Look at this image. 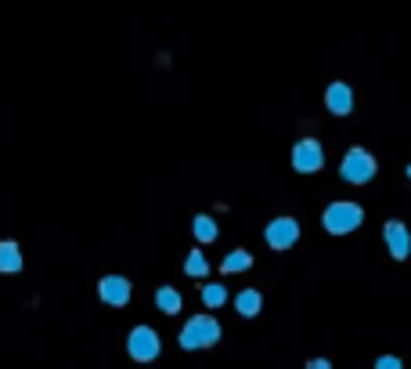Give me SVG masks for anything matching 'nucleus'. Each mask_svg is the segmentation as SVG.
I'll return each instance as SVG.
<instances>
[{
	"label": "nucleus",
	"mask_w": 411,
	"mask_h": 369,
	"mask_svg": "<svg viewBox=\"0 0 411 369\" xmlns=\"http://www.w3.org/2000/svg\"><path fill=\"white\" fill-rule=\"evenodd\" d=\"M386 243H390L393 257H407V232H404L400 221H390V225H386Z\"/></svg>",
	"instance_id": "obj_9"
},
{
	"label": "nucleus",
	"mask_w": 411,
	"mask_h": 369,
	"mask_svg": "<svg viewBox=\"0 0 411 369\" xmlns=\"http://www.w3.org/2000/svg\"><path fill=\"white\" fill-rule=\"evenodd\" d=\"M184 272H188V276H206V257H202V253H192Z\"/></svg>",
	"instance_id": "obj_15"
},
{
	"label": "nucleus",
	"mask_w": 411,
	"mask_h": 369,
	"mask_svg": "<svg viewBox=\"0 0 411 369\" xmlns=\"http://www.w3.org/2000/svg\"><path fill=\"white\" fill-rule=\"evenodd\" d=\"M195 236H199L202 243H213V239H217V225H213L209 218H195Z\"/></svg>",
	"instance_id": "obj_14"
},
{
	"label": "nucleus",
	"mask_w": 411,
	"mask_h": 369,
	"mask_svg": "<svg viewBox=\"0 0 411 369\" xmlns=\"http://www.w3.org/2000/svg\"><path fill=\"white\" fill-rule=\"evenodd\" d=\"M217 337H220L217 319H209V315H195V319L184 326V333H181V344H184L188 351H195V348H209V344H217Z\"/></svg>",
	"instance_id": "obj_1"
},
{
	"label": "nucleus",
	"mask_w": 411,
	"mask_h": 369,
	"mask_svg": "<svg viewBox=\"0 0 411 369\" xmlns=\"http://www.w3.org/2000/svg\"><path fill=\"white\" fill-rule=\"evenodd\" d=\"M22 268V253H19V243H0V272H19Z\"/></svg>",
	"instance_id": "obj_10"
},
{
	"label": "nucleus",
	"mask_w": 411,
	"mask_h": 369,
	"mask_svg": "<svg viewBox=\"0 0 411 369\" xmlns=\"http://www.w3.org/2000/svg\"><path fill=\"white\" fill-rule=\"evenodd\" d=\"M407 178H411V167H407Z\"/></svg>",
	"instance_id": "obj_17"
},
{
	"label": "nucleus",
	"mask_w": 411,
	"mask_h": 369,
	"mask_svg": "<svg viewBox=\"0 0 411 369\" xmlns=\"http://www.w3.org/2000/svg\"><path fill=\"white\" fill-rule=\"evenodd\" d=\"M325 160H321V145L314 141V138H303L300 145H296V152H292V167H296V171H318Z\"/></svg>",
	"instance_id": "obj_6"
},
{
	"label": "nucleus",
	"mask_w": 411,
	"mask_h": 369,
	"mask_svg": "<svg viewBox=\"0 0 411 369\" xmlns=\"http://www.w3.org/2000/svg\"><path fill=\"white\" fill-rule=\"evenodd\" d=\"M202 297H206V304H220V300H224V290H220V286H206Z\"/></svg>",
	"instance_id": "obj_16"
},
{
	"label": "nucleus",
	"mask_w": 411,
	"mask_h": 369,
	"mask_svg": "<svg viewBox=\"0 0 411 369\" xmlns=\"http://www.w3.org/2000/svg\"><path fill=\"white\" fill-rule=\"evenodd\" d=\"M101 300H108V304H127V300H130V283L120 279V276L101 279Z\"/></svg>",
	"instance_id": "obj_7"
},
{
	"label": "nucleus",
	"mask_w": 411,
	"mask_h": 369,
	"mask_svg": "<svg viewBox=\"0 0 411 369\" xmlns=\"http://www.w3.org/2000/svg\"><path fill=\"white\" fill-rule=\"evenodd\" d=\"M127 348H130V355H134L137 362H152V358L159 355V337H155V330H148V326H137V330L130 333Z\"/></svg>",
	"instance_id": "obj_4"
},
{
	"label": "nucleus",
	"mask_w": 411,
	"mask_h": 369,
	"mask_svg": "<svg viewBox=\"0 0 411 369\" xmlns=\"http://www.w3.org/2000/svg\"><path fill=\"white\" fill-rule=\"evenodd\" d=\"M239 311H242V315H256V311H260V293H256V290L239 293Z\"/></svg>",
	"instance_id": "obj_13"
},
{
	"label": "nucleus",
	"mask_w": 411,
	"mask_h": 369,
	"mask_svg": "<svg viewBox=\"0 0 411 369\" xmlns=\"http://www.w3.org/2000/svg\"><path fill=\"white\" fill-rule=\"evenodd\" d=\"M249 268V253L246 250H234L224 257V272H246Z\"/></svg>",
	"instance_id": "obj_11"
},
{
	"label": "nucleus",
	"mask_w": 411,
	"mask_h": 369,
	"mask_svg": "<svg viewBox=\"0 0 411 369\" xmlns=\"http://www.w3.org/2000/svg\"><path fill=\"white\" fill-rule=\"evenodd\" d=\"M325 101H328V109H332V113L346 116V113H350V87H346V84H332L328 94H325Z\"/></svg>",
	"instance_id": "obj_8"
},
{
	"label": "nucleus",
	"mask_w": 411,
	"mask_h": 369,
	"mask_svg": "<svg viewBox=\"0 0 411 369\" xmlns=\"http://www.w3.org/2000/svg\"><path fill=\"white\" fill-rule=\"evenodd\" d=\"M159 308L170 311V315H173V311H181V293H177V290H170V286H162V290H159Z\"/></svg>",
	"instance_id": "obj_12"
},
{
	"label": "nucleus",
	"mask_w": 411,
	"mask_h": 369,
	"mask_svg": "<svg viewBox=\"0 0 411 369\" xmlns=\"http://www.w3.org/2000/svg\"><path fill=\"white\" fill-rule=\"evenodd\" d=\"M296 239H300V225L292 221V218H278V221L267 225V243H271L274 250H285V246H292Z\"/></svg>",
	"instance_id": "obj_5"
},
{
	"label": "nucleus",
	"mask_w": 411,
	"mask_h": 369,
	"mask_svg": "<svg viewBox=\"0 0 411 369\" xmlns=\"http://www.w3.org/2000/svg\"><path fill=\"white\" fill-rule=\"evenodd\" d=\"M372 174H375V160H372V156L365 148H350L346 160H343V178L350 185H365Z\"/></svg>",
	"instance_id": "obj_3"
},
{
	"label": "nucleus",
	"mask_w": 411,
	"mask_h": 369,
	"mask_svg": "<svg viewBox=\"0 0 411 369\" xmlns=\"http://www.w3.org/2000/svg\"><path fill=\"white\" fill-rule=\"evenodd\" d=\"M361 218H365L361 206H354V203H335V206L325 210V228L335 232V236H343V232H350V228H358Z\"/></svg>",
	"instance_id": "obj_2"
}]
</instances>
